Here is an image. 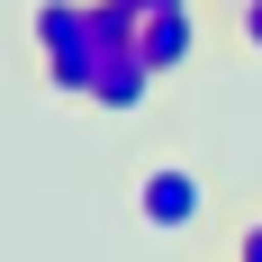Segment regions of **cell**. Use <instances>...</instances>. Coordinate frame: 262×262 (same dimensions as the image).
<instances>
[{
    "mask_svg": "<svg viewBox=\"0 0 262 262\" xmlns=\"http://www.w3.org/2000/svg\"><path fill=\"white\" fill-rule=\"evenodd\" d=\"M136 54H145V63H154L163 81L181 73L190 54H199V18H190V9H154V18L136 27Z\"/></svg>",
    "mask_w": 262,
    "mask_h": 262,
    "instance_id": "cell-4",
    "label": "cell"
},
{
    "mask_svg": "<svg viewBox=\"0 0 262 262\" xmlns=\"http://www.w3.org/2000/svg\"><path fill=\"white\" fill-rule=\"evenodd\" d=\"M154 63H145V54H108V63H100V81H91V108H100V118H136V108H145V100H154Z\"/></svg>",
    "mask_w": 262,
    "mask_h": 262,
    "instance_id": "cell-3",
    "label": "cell"
},
{
    "mask_svg": "<svg viewBox=\"0 0 262 262\" xmlns=\"http://www.w3.org/2000/svg\"><path fill=\"white\" fill-rule=\"evenodd\" d=\"M235 262H262V217H244V226H235Z\"/></svg>",
    "mask_w": 262,
    "mask_h": 262,
    "instance_id": "cell-5",
    "label": "cell"
},
{
    "mask_svg": "<svg viewBox=\"0 0 262 262\" xmlns=\"http://www.w3.org/2000/svg\"><path fill=\"white\" fill-rule=\"evenodd\" d=\"M127 9H136V18H154V9H190V0H127Z\"/></svg>",
    "mask_w": 262,
    "mask_h": 262,
    "instance_id": "cell-7",
    "label": "cell"
},
{
    "mask_svg": "<svg viewBox=\"0 0 262 262\" xmlns=\"http://www.w3.org/2000/svg\"><path fill=\"white\" fill-rule=\"evenodd\" d=\"M199 208H208V190H199V172H190V163H154V172L136 181V217H145L154 235H190V226H199Z\"/></svg>",
    "mask_w": 262,
    "mask_h": 262,
    "instance_id": "cell-2",
    "label": "cell"
},
{
    "mask_svg": "<svg viewBox=\"0 0 262 262\" xmlns=\"http://www.w3.org/2000/svg\"><path fill=\"white\" fill-rule=\"evenodd\" d=\"M27 36H36V63H46V91L91 100V81H100V27H91V0H36V9H27Z\"/></svg>",
    "mask_w": 262,
    "mask_h": 262,
    "instance_id": "cell-1",
    "label": "cell"
},
{
    "mask_svg": "<svg viewBox=\"0 0 262 262\" xmlns=\"http://www.w3.org/2000/svg\"><path fill=\"white\" fill-rule=\"evenodd\" d=\"M235 27H244V46L262 54V0H244V9H235Z\"/></svg>",
    "mask_w": 262,
    "mask_h": 262,
    "instance_id": "cell-6",
    "label": "cell"
}]
</instances>
